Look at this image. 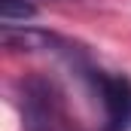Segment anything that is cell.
<instances>
[{"label": "cell", "mask_w": 131, "mask_h": 131, "mask_svg": "<svg viewBox=\"0 0 131 131\" xmlns=\"http://www.w3.org/2000/svg\"><path fill=\"white\" fill-rule=\"evenodd\" d=\"M21 122L25 131H64V98L55 82L43 76L21 79Z\"/></svg>", "instance_id": "obj_2"}, {"label": "cell", "mask_w": 131, "mask_h": 131, "mask_svg": "<svg viewBox=\"0 0 131 131\" xmlns=\"http://www.w3.org/2000/svg\"><path fill=\"white\" fill-rule=\"evenodd\" d=\"M37 15L31 0H0V21L3 25H25Z\"/></svg>", "instance_id": "obj_4"}, {"label": "cell", "mask_w": 131, "mask_h": 131, "mask_svg": "<svg viewBox=\"0 0 131 131\" xmlns=\"http://www.w3.org/2000/svg\"><path fill=\"white\" fill-rule=\"evenodd\" d=\"M76 70L89 79L92 92L98 95L104 110V131H131V76L128 73H110L76 61Z\"/></svg>", "instance_id": "obj_1"}, {"label": "cell", "mask_w": 131, "mask_h": 131, "mask_svg": "<svg viewBox=\"0 0 131 131\" xmlns=\"http://www.w3.org/2000/svg\"><path fill=\"white\" fill-rule=\"evenodd\" d=\"M0 43L9 52H58V55H67L70 61L76 55V46L67 43L64 37L43 31V28H28V25H3Z\"/></svg>", "instance_id": "obj_3"}]
</instances>
